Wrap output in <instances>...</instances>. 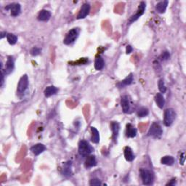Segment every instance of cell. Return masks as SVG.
<instances>
[{"label": "cell", "instance_id": "cell-20", "mask_svg": "<svg viewBox=\"0 0 186 186\" xmlns=\"http://www.w3.org/2000/svg\"><path fill=\"white\" fill-rule=\"evenodd\" d=\"M155 101L156 105H158L159 108H163L165 105V100H164V96L162 93H157L155 96Z\"/></svg>", "mask_w": 186, "mask_h": 186}, {"label": "cell", "instance_id": "cell-14", "mask_svg": "<svg viewBox=\"0 0 186 186\" xmlns=\"http://www.w3.org/2000/svg\"><path fill=\"white\" fill-rule=\"evenodd\" d=\"M169 2L167 0H165V1H162L160 2H158L157 5L156 6V11H157L158 13H164L166 11V8H167Z\"/></svg>", "mask_w": 186, "mask_h": 186}, {"label": "cell", "instance_id": "cell-35", "mask_svg": "<svg viewBox=\"0 0 186 186\" xmlns=\"http://www.w3.org/2000/svg\"><path fill=\"white\" fill-rule=\"evenodd\" d=\"M7 33L6 32H1V36H0V37H1V39H3L5 37H7Z\"/></svg>", "mask_w": 186, "mask_h": 186}, {"label": "cell", "instance_id": "cell-22", "mask_svg": "<svg viewBox=\"0 0 186 186\" xmlns=\"http://www.w3.org/2000/svg\"><path fill=\"white\" fill-rule=\"evenodd\" d=\"M104 65L105 62L102 57H97L95 60V68L97 71H100V70H102L103 67H104Z\"/></svg>", "mask_w": 186, "mask_h": 186}, {"label": "cell", "instance_id": "cell-11", "mask_svg": "<svg viewBox=\"0 0 186 186\" xmlns=\"http://www.w3.org/2000/svg\"><path fill=\"white\" fill-rule=\"evenodd\" d=\"M50 18H51V13L46 10H41L37 16V19L39 21H47L50 20Z\"/></svg>", "mask_w": 186, "mask_h": 186}, {"label": "cell", "instance_id": "cell-7", "mask_svg": "<svg viewBox=\"0 0 186 186\" xmlns=\"http://www.w3.org/2000/svg\"><path fill=\"white\" fill-rule=\"evenodd\" d=\"M29 85V78L27 75H23L22 77L20 78L19 80L18 84V92L19 93H23L26 90V89L28 88Z\"/></svg>", "mask_w": 186, "mask_h": 186}, {"label": "cell", "instance_id": "cell-19", "mask_svg": "<svg viewBox=\"0 0 186 186\" xmlns=\"http://www.w3.org/2000/svg\"><path fill=\"white\" fill-rule=\"evenodd\" d=\"M124 157H125L126 161H128V162H132V161L135 159V155L134 153H133L132 150L131 149L130 147L126 146L124 148Z\"/></svg>", "mask_w": 186, "mask_h": 186}, {"label": "cell", "instance_id": "cell-32", "mask_svg": "<svg viewBox=\"0 0 186 186\" xmlns=\"http://www.w3.org/2000/svg\"><path fill=\"white\" fill-rule=\"evenodd\" d=\"M185 153H182L181 156H180V159H179V164H182V165H183L184 163H185Z\"/></svg>", "mask_w": 186, "mask_h": 186}, {"label": "cell", "instance_id": "cell-12", "mask_svg": "<svg viewBox=\"0 0 186 186\" xmlns=\"http://www.w3.org/2000/svg\"><path fill=\"white\" fill-rule=\"evenodd\" d=\"M45 146H44L43 144H41V143H38V144L33 145V146L31 148V152H32L35 156H38L39 155V154H41L42 152L45 151Z\"/></svg>", "mask_w": 186, "mask_h": 186}, {"label": "cell", "instance_id": "cell-34", "mask_svg": "<svg viewBox=\"0 0 186 186\" xmlns=\"http://www.w3.org/2000/svg\"><path fill=\"white\" fill-rule=\"evenodd\" d=\"M175 184H176V180H175V179H172V180H171L170 183H168L166 184V185H175Z\"/></svg>", "mask_w": 186, "mask_h": 186}, {"label": "cell", "instance_id": "cell-15", "mask_svg": "<svg viewBox=\"0 0 186 186\" xmlns=\"http://www.w3.org/2000/svg\"><path fill=\"white\" fill-rule=\"evenodd\" d=\"M126 136L127 137H135L137 135V130L131 124H126Z\"/></svg>", "mask_w": 186, "mask_h": 186}, {"label": "cell", "instance_id": "cell-1", "mask_svg": "<svg viewBox=\"0 0 186 186\" xmlns=\"http://www.w3.org/2000/svg\"><path fill=\"white\" fill-rule=\"evenodd\" d=\"M140 175L143 185H151L153 184L154 180V175L151 171L147 170V169H140Z\"/></svg>", "mask_w": 186, "mask_h": 186}, {"label": "cell", "instance_id": "cell-17", "mask_svg": "<svg viewBox=\"0 0 186 186\" xmlns=\"http://www.w3.org/2000/svg\"><path fill=\"white\" fill-rule=\"evenodd\" d=\"M14 69V60L12 57H8L5 65V73L9 74Z\"/></svg>", "mask_w": 186, "mask_h": 186}, {"label": "cell", "instance_id": "cell-2", "mask_svg": "<svg viewBox=\"0 0 186 186\" xmlns=\"http://www.w3.org/2000/svg\"><path fill=\"white\" fill-rule=\"evenodd\" d=\"M93 151L92 147L87 141L81 140L79 143V153L82 156H89Z\"/></svg>", "mask_w": 186, "mask_h": 186}, {"label": "cell", "instance_id": "cell-5", "mask_svg": "<svg viewBox=\"0 0 186 186\" xmlns=\"http://www.w3.org/2000/svg\"><path fill=\"white\" fill-rule=\"evenodd\" d=\"M163 134V130L159 124L154 122L151 124V127H150L148 135L150 137H153V138H159Z\"/></svg>", "mask_w": 186, "mask_h": 186}, {"label": "cell", "instance_id": "cell-29", "mask_svg": "<svg viewBox=\"0 0 186 186\" xmlns=\"http://www.w3.org/2000/svg\"><path fill=\"white\" fill-rule=\"evenodd\" d=\"M40 52H41V49L39 47H37V46H34L31 50L30 54L32 56H37L40 54Z\"/></svg>", "mask_w": 186, "mask_h": 186}, {"label": "cell", "instance_id": "cell-3", "mask_svg": "<svg viewBox=\"0 0 186 186\" xmlns=\"http://www.w3.org/2000/svg\"><path fill=\"white\" fill-rule=\"evenodd\" d=\"M176 113L172 108H168L164 111V124L166 126H170L174 122Z\"/></svg>", "mask_w": 186, "mask_h": 186}, {"label": "cell", "instance_id": "cell-33", "mask_svg": "<svg viewBox=\"0 0 186 186\" xmlns=\"http://www.w3.org/2000/svg\"><path fill=\"white\" fill-rule=\"evenodd\" d=\"M132 46H130V45H127V46H126V54L131 53V52H132Z\"/></svg>", "mask_w": 186, "mask_h": 186}, {"label": "cell", "instance_id": "cell-31", "mask_svg": "<svg viewBox=\"0 0 186 186\" xmlns=\"http://www.w3.org/2000/svg\"><path fill=\"white\" fill-rule=\"evenodd\" d=\"M170 58V53H169V52L165 51L164 52L162 55V57H161V58H162V60H167V59Z\"/></svg>", "mask_w": 186, "mask_h": 186}, {"label": "cell", "instance_id": "cell-10", "mask_svg": "<svg viewBox=\"0 0 186 186\" xmlns=\"http://www.w3.org/2000/svg\"><path fill=\"white\" fill-rule=\"evenodd\" d=\"M62 175L63 176L69 177L72 174V170H71V162H65L63 164V166L62 169Z\"/></svg>", "mask_w": 186, "mask_h": 186}, {"label": "cell", "instance_id": "cell-16", "mask_svg": "<svg viewBox=\"0 0 186 186\" xmlns=\"http://www.w3.org/2000/svg\"><path fill=\"white\" fill-rule=\"evenodd\" d=\"M121 105L122 108L123 109L124 113H128L130 111V101H129V98L126 95H124L122 98L121 100Z\"/></svg>", "mask_w": 186, "mask_h": 186}, {"label": "cell", "instance_id": "cell-30", "mask_svg": "<svg viewBox=\"0 0 186 186\" xmlns=\"http://www.w3.org/2000/svg\"><path fill=\"white\" fill-rule=\"evenodd\" d=\"M90 185H102V183H101V181L98 179H91L90 182Z\"/></svg>", "mask_w": 186, "mask_h": 186}, {"label": "cell", "instance_id": "cell-13", "mask_svg": "<svg viewBox=\"0 0 186 186\" xmlns=\"http://www.w3.org/2000/svg\"><path fill=\"white\" fill-rule=\"evenodd\" d=\"M111 128L113 132V140L116 142V140L118 138L119 136V124L118 122H113L111 124Z\"/></svg>", "mask_w": 186, "mask_h": 186}, {"label": "cell", "instance_id": "cell-23", "mask_svg": "<svg viewBox=\"0 0 186 186\" xmlns=\"http://www.w3.org/2000/svg\"><path fill=\"white\" fill-rule=\"evenodd\" d=\"M91 131H92V137H91V140L94 143H98L100 141V135L99 132L96 128L91 127Z\"/></svg>", "mask_w": 186, "mask_h": 186}, {"label": "cell", "instance_id": "cell-27", "mask_svg": "<svg viewBox=\"0 0 186 186\" xmlns=\"http://www.w3.org/2000/svg\"><path fill=\"white\" fill-rule=\"evenodd\" d=\"M7 39L10 44L14 45L15 44H16L17 41H18V37H17V36H16L15 34H12V33H7Z\"/></svg>", "mask_w": 186, "mask_h": 186}, {"label": "cell", "instance_id": "cell-4", "mask_svg": "<svg viewBox=\"0 0 186 186\" xmlns=\"http://www.w3.org/2000/svg\"><path fill=\"white\" fill-rule=\"evenodd\" d=\"M79 31L78 29H73L70 30L65 36V38L63 40V43L66 45H69L73 43L79 37Z\"/></svg>", "mask_w": 186, "mask_h": 186}, {"label": "cell", "instance_id": "cell-24", "mask_svg": "<svg viewBox=\"0 0 186 186\" xmlns=\"http://www.w3.org/2000/svg\"><path fill=\"white\" fill-rule=\"evenodd\" d=\"M161 163L167 166H172L175 163V158L171 156H165L161 159Z\"/></svg>", "mask_w": 186, "mask_h": 186}, {"label": "cell", "instance_id": "cell-25", "mask_svg": "<svg viewBox=\"0 0 186 186\" xmlns=\"http://www.w3.org/2000/svg\"><path fill=\"white\" fill-rule=\"evenodd\" d=\"M132 82H133V76H132V73H130V74L127 76V77H126L123 81L120 82L119 86L120 87H122V86L130 85V84L132 83Z\"/></svg>", "mask_w": 186, "mask_h": 186}, {"label": "cell", "instance_id": "cell-8", "mask_svg": "<svg viewBox=\"0 0 186 186\" xmlns=\"http://www.w3.org/2000/svg\"><path fill=\"white\" fill-rule=\"evenodd\" d=\"M6 10H10V14L12 17H17L20 15L21 12V6L18 3H12L6 6Z\"/></svg>", "mask_w": 186, "mask_h": 186}, {"label": "cell", "instance_id": "cell-28", "mask_svg": "<svg viewBox=\"0 0 186 186\" xmlns=\"http://www.w3.org/2000/svg\"><path fill=\"white\" fill-rule=\"evenodd\" d=\"M158 89H159V90H160L161 92L163 93V94L166 92V86H165V84H164V80H163V79H160L159 81H158Z\"/></svg>", "mask_w": 186, "mask_h": 186}, {"label": "cell", "instance_id": "cell-21", "mask_svg": "<svg viewBox=\"0 0 186 186\" xmlns=\"http://www.w3.org/2000/svg\"><path fill=\"white\" fill-rule=\"evenodd\" d=\"M58 88H56L55 86H47L45 90H44V95L46 98H50V97H51L52 95H55L57 92H58Z\"/></svg>", "mask_w": 186, "mask_h": 186}, {"label": "cell", "instance_id": "cell-26", "mask_svg": "<svg viewBox=\"0 0 186 186\" xmlns=\"http://www.w3.org/2000/svg\"><path fill=\"white\" fill-rule=\"evenodd\" d=\"M148 114H149L148 109L145 107L140 108L137 111V116H138L139 117H141V118L145 117V116H147Z\"/></svg>", "mask_w": 186, "mask_h": 186}, {"label": "cell", "instance_id": "cell-18", "mask_svg": "<svg viewBox=\"0 0 186 186\" xmlns=\"http://www.w3.org/2000/svg\"><path fill=\"white\" fill-rule=\"evenodd\" d=\"M84 165L86 168H91L97 165V160L95 156H89L85 161Z\"/></svg>", "mask_w": 186, "mask_h": 186}, {"label": "cell", "instance_id": "cell-9", "mask_svg": "<svg viewBox=\"0 0 186 186\" xmlns=\"http://www.w3.org/2000/svg\"><path fill=\"white\" fill-rule=\"evenodd\" d=\"M90 10V5L88 3H84L83 5L82 6L81 9H80L79 14L77 16V19H84L85 18L86 16H88L89 12Z\"/></svg>", "mask_w": 186, "mask_h": 186}, {"label": "cell", "instance_id": "cell-36", "mask_svg": "<svg viewBox=\"0 0 186 186\" xmlns=\"http://www.w3.org/2000/svg\"><path fill=\"white\" fill-rule=\"evenodd\" d=\"M1 76H2V81H1V86L3 85L4 84V75H3V73L2 72L1 73Z\"/></svg>", "mask_w": 186, "mask_h": 186}, {"label": "cell", "instance_id": "cell-6", "mask_svg": "<svg viewBox=\"0 0 186 186\" xmlns=\"http://www.w3.org/2000/svg\"><path fill=\"white\" fill-rule=\"evenodd\" d=\"M145 8H146V5H145V3L144 2H141L140 4V5L138 6V9H137V11L136 13L133 15L132 16H131L130 18V20H129L130 23L134 22V21L137 20L140 17L142 16L144 14Z\"/></svg>", "mask_w": 186, "mask_h": 186}]
</instances>
